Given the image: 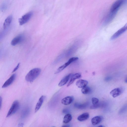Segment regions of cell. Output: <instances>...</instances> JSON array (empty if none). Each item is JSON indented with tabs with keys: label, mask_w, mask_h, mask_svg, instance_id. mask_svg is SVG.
<instances>
[{
	"label": "cell",
	"mask_w": 127,
	"mask_h": 127,
	"mask_svg": "<svg viewBox=\"0 0 127 127\" xmlns=\"http://www.w3.org/2000/svg\"><path fill=\"white\" fill-rule=\"evenodd\" d=\"M41 70L36 68L31 70L27 74L25 77L26 80L29 82H33L39 76Z\"/></svg>",
	"instance_id": "cell-1"
},
{
	"label": "cell",
	"mask_w": 127,
	"mask_h": 127,
	"mask_svg": "<svg viewBox=\"0 0 127 127\" xmlns=\"http://www.w3.org/2000/svg\"><path fill=\"white\" fill-rule=\"evenodd\" d=\"M20 105L19 102L17 100L15 101L9 110L7 116L8 117L15 114L18 110Z\"/></svg>",
	"instance_id": "cell-2"
},
{
	"label": "cell",
	"mask_w": 127,
	"mask_h": 127,
	"mask_svg": "<svg viewBox=\"0 0 127 127\" xmlns=\"http://www.w3.org/2000/svg\"><path fill=\"white\" fill-rule=\"evenodd\" d=\"M33 14L32 12H30L23 16L19 19V25H22L27 23L32 16Z\"/></svg>",
	"instance_id": "cell-3"
},
{
	"label": "cell",
	"mask_w": 127,
	"mask_h": 127,
	"mask_svg": "<svg viewBox=\"0 0 127 127\" xmlns=\"http://www.w3.org/2000/svg\"><path fill=\"white\" fill-rule=\"evenodd\" d=\"M79 59L77 57H73L70 58L68 61L64 64L59 68L55 73V74H58L65 69L72 62L77 60Z\"/></svg>",
	"instance_id": "cell-4"
},
{
	"label": "cell",
	"mask_w": 127,
	"mask_h": 127,
	"mask_svg": "<svg viewBox=\"0 0 127 127\" xmlns=\"http://www.w3.org/2000/svg\"><path fill=\"white\" fill-rule=\"evenodd\" d=\"M127 0H117L111 6L110 11H118L120 7Z\"/></svg>",
	"instance_id": "cell-5"
},
{
	"label": "cell",
	"mask_w": 127,
	"mask_h": 127,
	"mask_svg": "<svg viewBox=\"0 0 127 127\" xmlns=\"http://www.w3.org/2000/svg\"><path fill=\"white\" fill-rule=\"evenodd\" d=\"M127 30V23L115 33L111 37V40H114L119 36Z\"/></svg>",
	"instance_id": "cell-6"
},
{
	"label": "cell",
	"mask_w": 127,
	"mask_h": 127,
	"mask_svg": "<svg viewBox=\"0 0 127 127\" xmlns=\"http://www.w3.org/2000/svg\"><path fill=\"white\" fill-rule=\"evenodd\" d=\"M24 37L23 35H19L14 38L12 41L11 45L14 46L22 42L24 40Z\"/></svg>",
	"instance_id": "cell-7"
},
{
	"label": "cell",
	"mask_w": 127,
	"mask_h": 127,
	"mask_svg": "<svg viewBox=\"0 0 127 127\" xmlns=\"http://www.w3.org/2000/svg\"><path fill=\"white\" fill-rule=\"evenodd\" d=\"M118 11L110 12L106 17L105 21L106 24L109 23L111 21L115 16Z\"/></svg>",
	"instance_id": "cell-8"
},
{
	"label": "cell",
	"mask_w": 127,
	"mask_h": 127,
	"mask_svg": "<svg viewBox=\"0 0 127 127\" xmlns=\"http://www.w3.org/2000/svg\"><path fill=\"white\" fill-rule=\"evenodd\" d=\"M16 77L15 74H13L4 83L2 86V88H5L10 85L14 81Z\"/></svg>",
	"instance_id": "cell-9"
},
{
	"label": "cell",
	"mask_w": 127,
	"mask_h": 127,
	"mask_svg": "<svg viewBox=\"0 0 127 127\" xmlns=\"http://www.w3.org/2000/svg\"><path fill=\"white\" fill-rule=\"evenodd\" d=\"M122 89L120 88H115L112 90L110 92L111 96L114 98H116L120 95L122 93Z\"/></svg>",
	"instance_id": "cell-10"
},
{
	"label": "cell",
	"mask_w": 127,
	"mask_h": 127,
	"mask_svg": "<svg viewBox=\"0 0 127 127\" xmlns=\"http://www.w3.org/2000/svg\"><path fill=\"white\" fill-rule=\"evenodd\" d=\"M74 98L73 96H68L62 99V103L65 105H68L71 104L74 100Z\"/></svg>",
	"instance_id": "cell-11"
},
{
	"label": "cell",
	"mask_w": 127,
	"mask_h": 127,
	"mask_svg": "<svg viewBox=\"0 0 127 127\" xmlns=\"http://www.w3.org/2000/svg\"><path fill=\"white\" fill-rule=\"evenodd\" d=\"M103 117L101 116H97L93 118L91 120V123L94 125H97L103 120Z\"/></svg>",
	"instance_id": "cell-12"
},
{
	"label": "cell",
	"mask_w": 127,
	"mask_h": 127,
	"mask_svg": "<svg viewBox=\"0 0 127 127\" xmlns=\"http://www.w3.org/2000/svg\"><path fill=\"white\" fill-rule=\"evenodd\" d=\"M81 77V75L79 73H77L72 75L71 77V79L67 85L68 87L73 83L77 79L80 78Z\"/></svg>",
	"instance_id": "cell-13"
},
{
	"label": "cell",
	"mask_w": 127,
	"mask_h": 127,
	"mask_svg": "<svg viewBox=\"0 0 127 127\" xmlns=\"http://www.w3.org/2000/svg\"><path fill=\"white\" fill-rule=\"evenodd\" d=\"M45 98L44 96H42L39 99L35 108V112H37L40 109L41 107Z\"/></svg>",
	"instance_id": "cell-14"
},
{
	"label": "cell",
	"mask_w": 127,
	"mask_h": 127,
	"mask_svg": "<svg viewBox=\"0 0 127 127\" xmlns=\"http://www.w3.org/2000/svg\"><path fill=\"white\" fill-rule=\"evenodd\" d=\"M72 75V74H69L63 78L59 83L58 85V86L61 87L66 84Z\"/></svg>",
	"instance_id": "cell-15"
},
{
	"label": "cell",
	"mask_w": 127,
	"mask_h": 127,
	"mask_svg": "<svg viewBox=\"0 0 127 127\" xmlns=\"http://www.w3.org/2000/svg\"><path fill=\"white\" fill-rule=\"evenodd\" d=\"M13 19V16L10 15L6 19L3 24V27L4 29H6L11 24Z\"/></svg>",
	"instance_id": "cell-16"
},
{
	"label": "cell",
	"mask_w": 127,
	"mask_h": 127,
	"mask_svg": "<svg viewBox=\"0 0 127 127\" xmlns=\"http://www.w3.org/2000/svg\"><path fill=\"white\" fill-rule=\"evenodd\" d=\"M88 83V81L86 80L80 79L76 82V86L80 88H82L87 86Z\"/></svg>",
	"instance_id": "cell-17"
},
{
	"label": "cell",
	"mask_w": 127,
	"mask_h": 127,
	"mask_svg": "<svg viewBox=\"0 0 127 127\" xmlns=\"http://www.w3.org/2000/svg\"><path fill=\"white\" fill-rule=\"evenodd\" d=\"M30 111V108L28 107L25 108L22 111L21 117L22 118H24L29 115Z\"/></svg>",
	"instance_id": "cell-18"
},
{
	"label": "cell",
	"mask_w": 127,
	"mask_h": 127,
	"mask_svg": "<svg viewBox=\"0 0 127 127\" xmlns=\"http://www.w3.org/2000/svg\"><path fill=\"white\" fill-rule=\"evenodd\" d=\"M89 117L88 113L85 112L83 113L80 115L78 118V120L80 121H83L88 119Z\"/></svg>",
	"instance_id": "cell-19"
},
{
	"label": "cell",
	"mask_w": 127,
	"mask_h": 127,
	"mask_svg": "<svg viewBox=\"0 0 127 127\" xmlns=\"http://www.w3.org/2000/svg\"><path fill=\"white\" fill-rule=\"evenodd\" d=\"M88 105V104L87 103L82 104L76 103L74 104V106L77 108L80 109H85L87 107Z\"/></svg>",
	"instance_id": "cell-20"
},
{
	"label": "cell",
	"mask_w": 127,
	"mask_h": 127,
	"mask_svg": "<svg viewBox=\"0 0 127 127\" xmlns=\"http://www.w3.org/2000/svg\"><path fill=\"white\" fill-rule=\"evenodd\" d=\"M72 117L71 115L69 114H66L64 118L63 123L65 124L69 123L72 120Z\"/></svg>",
	"instance_id": "cell-21"
},
{
	"label": "cell",
	"mask_w": 127,
	"mask_h": 127,
	"mask_svg": "<svg viewBox=\"0 0 127 127\" xmlns=\"http://www.w3.org/2000/svg\"><path fill=\"white\" fill-rule=\"evenodd\" d=\"M82 93L84 94H87L90 93L91 91V89L89 87L85 86L82 88L81 90Z\"/></svg>",
	"instance_id": "cell-22"
},
{
	"label": "cell",
	"mask_w": 127,
	"mask_h": 127,
	"mask_svg": "<svg viewBox=\"0 0 127 127\" xmlns=\"http://www.w3.org/2000/svg\"><path fill=\"white\" fill-rule=\"evenodd\" d=\"M8 6L7 3L6 2L3 3L1 7V10L3 11L5 10L7 8Z\"/></svg>",
	"instance_id": "cell-23"
},
{
	"label": "cell",
	"mask_w": 127,
	"mask_h": 127,
	"mask_svg": "<svg viewBox=\"0 0 127 127\" xmlns=\"http://www.w3.org/2000/svg\"><path fill=\"white\" fill-rule=\"evenodd\" d=\"M92 101L93 105L96 104L98 103L99 99L96 98H93L92 99Z\"/></svg>",
	"instance_id": "cell-24"
},
{
	"label": "cell",
	"mask_w": 127,
	"mask_h": 127,
	"mask_svg": "<svg viewBox=\"0 0 127 127\" xmlns=\"http://www.w3.org/2000/svg\"><path fill=\"white\" fill-rule=\"evenodd\" d=\"M100 105L98 103L95 105H93L91 106L90 108L91 109H97L100 107Z\"/></svg>",
	"instance_id": "cell-25"
},
{
	"label": "cell",
	"mask_w": 127,
	"mask_h": 127,
	"mask_svg": "<svg viewBox=\"0 0 127 127\" xmlns=\"http://www.w3.org/2000/svg\"><path fill=\"white\" fill-rule=\"evenodd\" d=\"M20 65V63H19L16 66L14 70H13L12 73H14L19 68V66Z\"/></svg>",
	"instance_id": "cell-26"
},
{
	"label": "cell",
	"mask_w": 127,
	"mask_h": 127,
	"mask_svg": "<svg viewBox=\"0 0 127 127\" xmlns=\"http://www.w3.org/2000/svg\"><path fill=\"white\" fill-rule=\"evenodd\" d=\"M111 79V77H107L105 78V81H110Z\"/></svg>",
	"instance_id": "cell-27"
},
{
	"label": "cell",
	"mask_w": 127,
	"mask_h": 127,
	"mask_svg": "<svg viewBox=\"0 0 127 127\" xmlns=\"http://www.w3.org/2000/svg\"><path fill=\"white\" fill-rule=\"evenodd\" d=\"M63 112L64 113H67L69 112V111L67 109H65L63 110Z\"/></svg>",
	"instance_id": "cell-28"
},
{
	"label": "cell",
	"mask_w": 127,
	"mask_h": 127,
	"mask_svg": "<svg viewBox=\"0 0 127 127\" xmlns=\"http://www.w3.org/2000/svg\"><path fill=\"white\" fill-rule=\"evenodd\" d=\"M2 102V98L1 97L0 98V109H1Z\"/></svg>",
	"instance_id": "cell-29"
},
{
	"label": "cell",
	"mask_w": 127,
	"mask_h": 127,
	"mask_svg": "<svg viewBox=\"0 0 127 127\" xmlns=\"http://www.w3.org/2000/svg\"><path fill=\"white\" fill-rule=\"evenodd\" d=\"M23 125L24 124L23 123L19 124L18 125L19 127H22L23 126Z\"/></svg>",
	"instance_id": "cell-30"
},
{
	"label": "cell",
	"mask_w": 127,
	"mask_h": 127,
	"mask_svg": "<svg viewBox=\"0 0 127 127\" xmlns=\"http://www.w3.org/2000/svg\"><path fill=\"white\" fill-rule=\"evenodd\" d=\"M125 81L126 83H127V77L125 79Z\"/></svg>",
	"instance_id": "cell-31"
},
{
	"label": "cell",
	"mask_w": 127,
	"mask_h": 127,
	"mask_svg": "<svg viewBox=\"0 0 127 127\" xmlns=\"http://www.w3.org/2000/svg\"><path fill=\"white\" fill-rule=\"evenodd\" d=\"M99 127H104V126H102V125H100V126H98Z\"/></svg>",
	"instance_id": "cell-32"
}]
</instances>
